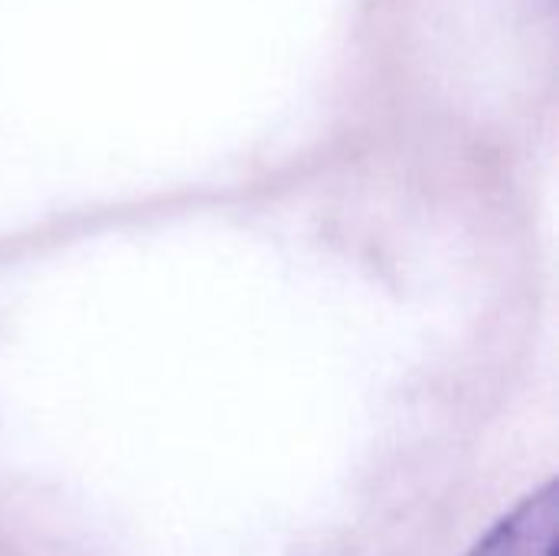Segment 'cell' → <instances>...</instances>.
Here are the masks:
<instances>
[{"mask_svg": "<svg viewBox=\"0 0 559 556\" xmlns=\"http://www.w3.org/2000/svg\"><path fill=\"white\" fill-rule=\"evenodd\" d=\"M557 482L521 501L468 556H554L557 551Z\"/></svg>", "mask_w": 559, "mask_h": 556, "instance_id": "1", "label": "cell"}]
</instances>
